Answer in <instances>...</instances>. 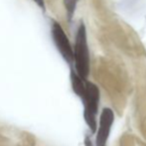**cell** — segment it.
Listing matches in <instances>:
<instances>
[{
    "label": "cell",
    "instance_id": "7a4b0ae2",
    "mask_svg": "<svg viewBox=\"0 0 146 146\" xmlns=\"http://www.w3.org/2000/svg\"><path fill=\"white\" fill-rule=\"evenodd\" d=\"M81 100L84 106V119L90 132L94 134L98 129V113L100 108V92L98 86L90 81H86V90Z\"/></svg>",
    "mask_w": 146,
    "mask_h": 146
},
{
    "label": "cell",
    "instance_id": "277c9868",
    "mask_svg": "<svg viewBox=\"0 0 146 146\" xmlns=\"http://www.w3.org/2000/svg\"><path fill=\"white\" fill-rule=\"evenodd\" d=\"M114 122V112L111 108H104L100 112L98 125L96 129V146H106V142L110 135L112 125Z\"/></svg>",
    "mask_w": 146,
    "mask_h": 146
},
{
    "label": "cell",
    "instance_id": "52a82bcc",
    "mask_svg": "<svg viewBox=\"0 0 146 146\" xmlns=\"http://www.w3.org/2000/svg\"><path fill=\"white\" fill-rule=\"evenodd\" d=\"M85 146H96V144H94L92 139H90V136H88V135L85 137Z\"/></svg>",
    "mask_w": 146,
    "mask_h": 146
},
{
    "label": "cell",
    "instance_id": "5b68a950",
    "mask_svg": "<svg viewBox=\"0 0 146 146\" xmlns=\"http://www.w3.org/2000/svg\"><path fill=\"white\" fill-rule=\"evenodd\" d=\"M63 2L66 9V13H67V17L69 19V21H71L74 14H75L79 0H63Z\"/></svg>",
    "mask_w": 146,
    "mask_h": 146
},
{
    "label": "cell",
    "instance_id": "8992f818",
    "mask_svg": "<svg viewBox=\"0 0 146 146\" xmlns=\"http://www.w3.org/2000/svg\"><path fill=\"white\" fill-rule=\"evenodd\" d=\"M33 2H34V3L36 4V5L38 6L41 10H43V11H45V10H46V4H45V0H33Z\"/></svg>",
    "mask_w": 146,
    "mask_h": 146
},
{
    "label": "cell",
    "instance_id": "3957f363",
    "mask_svg": "<svg viewBox=\"0 0 146 146\" xmlns=\"http://www.w3.org/2000/svg\"><path fill=\"white\" fill-rule=\"evenodd\" d=\"M51 37L57 51L64 61L70 66L74 64V47L72 46L63 27L55 20L51 22Z\"/></svg>",
    "mask_w": 146,
    "mask_h": 146
},
{
    "label": "cell",
    "instance_id": "6da1fadb",
    "mask_svg": "<svg viewBox=\"0 0 146 146\" xmlns=\"http://www.w3.org/2000/svg\"><path fill=\"white\" fill-rule=\"evenodd\" d=\"M74 68L78 75L84 80H88L90 72V57L88 44L87 29L81 22L76 32L74 45Z\"/></svg>",
    "mask_w": 146,
    "mask_h": 146
}]
</instances>
